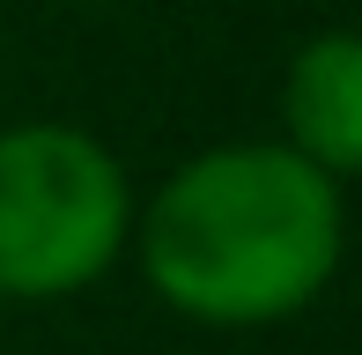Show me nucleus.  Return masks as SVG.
<instances>
[{"label":"nucleus","mask_w":362,"mask_h":355,"mask_svg":"<svg viewBox=\"0 0 362 355\" xmlns=\"http://www.w3.org/2000/svg\"><path fill=\"white\" fill-rule=\"evenodd\" d=\"M52 8H104V0H52Z\"/></svg>","instance_id":"nucleus-4"},{"label":"nucleus","mask_w":362,"mask_h":355,"mask_svg":"<svg viewBox=\"0 0 362 355\" xmlns=\"http://www.w3.org/2000/svg\"><path fill=\"white\" fill-rule=\"evenodd\" d=\"M281 149L333 185L362 178V30H318L281 67Z\"/></svg>","instance_id":"nucleus-3"},{"label":"nucleus","mask_w":362,"mask_h":355,"mask_svg":"<svg viewBox=\"0 0 362 355\" xmlns=\"http://www.w3.org/2000/svg\"><path fill=\"white\" fill-rule=\"evenodd\" d=\"M134 245V185L119 156L67 119L0 126V303H59L96 289Z\"/></svg>","instance_id":"nucleus-2"},{"label":"nucleus","mask_w":362,"mask_h":355,"mask_svg":"<svg viewBox=\"0 0 362 355\" xmlns=\"http://www.w3.org/2000/svg\"><path fill=\"white\" fill-rule=\"evenodd\" d=\"M134 252L148 289L192 326H281L340 274L348 207L333 178L281 141H222L148 192Z\"/></svg>","instance_id":"nucleus-1"}]
</instances>
